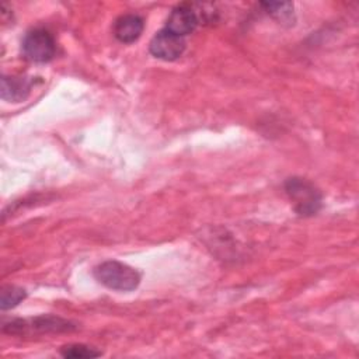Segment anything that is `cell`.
Returning a JSON list of instances; mask_svg holds the SVG:
<instances>
[{"label":"cell","instance_id":"6da1fadb","mask_svg":"<svg viewBox=\"0 0 359 359\" xmlns=\"http://www.w3.org/2000/svg\"><path fill=\"white\" fill-rule=\"evenodd\" d=\"M95 279L112 290L130 292L140 283V273L119 261H105L94 268Z\"/></svg>","mask_w":359,"mask_h":359},{"label":"cell","instance_id":"7a4b0ae2","mask_svg":"<svg viewBox=\"0 0 359 359\" xmlns=\"http://www.w3.org/2000/svg\"><path fill=\"white\" fill-rule=\"evenodd\" d=\"M285 191L299 215L311 216L320 210L323 196L310 181L297 177L289 178L285 182Z\"/></svg>","mask_w":359,"mask_h":359},{"label":"cell","instance_id":"3957f363","mask_svg":"<svg viewBox=\"0 0 359 359\" xmlns=\"http://www.w3.org/2000/svg\"><path fill=\"white\" fill-rule=\"evenodd\" d=\"M76 325L67 320L55 316H39L27 320H13L8 324H3V331L10 334H46V332H63L72 331Z\"/></svg>","mask_w":359,"mask_h":359},{"label":"cell","instance_id":"277c9868","mask_svg":"<svg viewBox=\"0 0 359 359\" xmlns=\"http://www.w3.org/2000/svg\"><path fill=\"white\" fill-rule=\"evenodd\" d=\"M22 52L27 59L36 63L52 60L56 52V43L52 34L43 28H35L22 39Z\"/></svg>","mask_w":359,"mask_h":359},{"label":"cell","instance_id":"5b68a950","mask_svg":"<svg viewBox=\"0 0 359 359\" xmlns=\"http://www.w3.org/2000/svg\"><path fill=\"white\" fill-rule=\"evenodd\" d=\"M149 50L153 56L171 62L178 59L184 53L185 41L182 36L164 28L151 38Z\"/></svg>","mask_w":359,"mask_h":359},{"label":"cell","instance_id":"8992f818","mask_svg":"<svg viewBox=\"0 0 359 359\" xmlns=\"http://www.w3.org/2000/svg\"><path fill=\"white\" fill-rule=\"evenodd\" d=\"M198 25V17L188 4H180L170 13L165 24V29L184 36L191 34Z\"/></svg>","mask_w":359,"mask_h":359},{"label":"cell","instance_id":"52a82bcc","mask_svg":"<svg viewBox=\"0 0 359 359\" xmlns=\"http://www.w3.org/2000/svg\"><path fill=\"white\" fill-rule=\"evenodd\" d=\"M144 22L143 18L136 14L121 15L114 24V35L118 41L123 43L135 42L143 32Z\"/></svg>","mask_w":359,"mask_h":359},{"label":"cell","instance_id":"ba28073f","mask_svg":"<svg viewBox=\"0 0 359 359\" xmlns=\"http://www.w3.org/2000/svg\"><path fill=\"white\" fill-rule=\"evenodd\" d=\"M32 81L25 77H7L1 79V98L6 101L20 102L25 100L31 91Z\"/></svg>","mask_w":359,"mask_h":359},{"label":"cell","instance_id":"9c48e42d","mask_svg":"<svg viewBox=\"0 0 359 359\" xmlns=\"http://www.w3.org/2000/svg\"><path fill=\"white\" fill-rule=\"evenodd\" d=\"M27 296V292L22 287L14 286V285H7L1 287L0 292V307L1 310L13 309L15 307L21 300H24Z\"/></svg>","mask_w":359,"mask_h":359},{"label":"cell","instance_id":"30bf717a","mask_svg":"<svg viewBox=\"0 0 359 359\" xmlns=\"http://www.w3.org/2000/svg\"><path fill=\"white\" fill-rule=\"evenodd\" d=\"M60 355L63 358H72V359H88V358L101 356V352L83 344H69L60 349Z\"/></svg>","mask_w":359,"mask_h":359},{"label":"cell","instance_id":"8fae6325","mask_svg":"<svg viewBox=\"0 0 359 359\" xmlns=\"http://www.w3.org/2000/svg\"><path fill=\"white\" fill-rule=\"evenodd\" d=\"M262 6L265 7V10L268 13H271L275 17L279 18H285L289 17L293 11V4L292 3H262Z\"/></svg>","mask_w":359,"mask_h":359}]
</instances>
